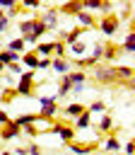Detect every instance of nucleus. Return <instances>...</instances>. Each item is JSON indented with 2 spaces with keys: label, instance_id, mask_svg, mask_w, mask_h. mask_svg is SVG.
Returning <instances> with one entry per match:
<instances>
[{
  "label": "nucleus",
  "instance_id": "f257e3e1",
  "mask_svg": "<svg viewBox=\"0 0 135 155\" xmlns=\"http://www.w3.org/2000/svg\"><path fill=\"white\" fill-rule=\"evenodd\" d=\"M92 80L99 85H118V75H116V65H94L92 68Z\"/></svg>",
  "mask_w": 135,
  "mask_h": 155
},
{
  "label": "nucleus",
  "instance_id": "f03ea898",
  "mask_svg": "<svg viewBox=\"0 0 135 155\" xmlns=\"http://www.w3.org/2000/svg\"><path fill=\"white\" fill-rule=\"evenodd\" d=\"M31 92H34V70H22L19 82L14 87V94L17 97H31Z\"/></svg>",
  "mask_w": 135,
  "mask_h": 155
},
{
  "label": "nucleus",
  "instance_id": "7ed1b4c3",
  "mask_svg": "<svg viewBox=\"0 0 135 155\" xmlns=\"http://www.w3.org/2000/svg\"><path fill=\"white\" fill-rule=\"evenodd\" d=\"M118 27H121V22H118L116 15H104V17L99 19V29H101V34H106V36H113V34L118 31Z\"/></svg>",
  "mask_w": 135,
  "mask_h": 155
},
{
  "label": "nucleus",
  "instance_id": "20e7f679",
  "mask_svg": "<svg viewBox=\"0 0 135 155\" xmlns=\"http://www.w3.org/2000/svg\"><path fill=\"white\" fill-rule=\"evenodd\" d=\"M51 131H53V133H55V136H58L63 143H72V140H75V128H72V126H65V124H55Z\"/></svg>",
  "mask_w": 135,
  "mask_h": 155
},
{
  "label": "nucleus",
  "instance_id": "39448f33",
  "mask_svg": "<svg viewBox=\"0 0 135 155\" xmlns=\"http://www.w3.org/2000/svg\"><path fill=\"white\" fill-rule=\"evenodd\" d=\"M19 133H22V128H19L14 121H10V124L0 126V138H2V140H12V138H17Z\"/></svg>",
  "mask_w": 135,
  "mask_h": 155
},
{
  "label": "nucleus",
  "instance_id": "423d86ee",
  "mask_svg": "<svg viewBox=\"0 0 135 155\" xmlns=\"http://www.w3.org/2000/svg\"><path fill=\"white\" fill-rule=\"evenodd\" d=\"M65 78H68V82L72 85V87H84V82H87V73L84 70H72V73H65Z\"/></svg>",
  "mask_w": 135,
  "mask_h": 155
},
{
  "label": "nucleus",
  "instance_id": "0eeeda50",
  "mask_svg": "<svg viewBox=\"0 0 135 155\" xmlns=\"http://www.w3.org/2000/svg\"><path fill=\"white\" fill-rule=\"evenodd\" d=\"M80 15L82 12V0H70V2H65V5H60L58 7V15Z\"/></svg>",
  "mask_w": 135,
  "mask_h": 155
},
{
  "label": "nucleus",
  "instance_id": "6e6552de",
  "mask_svg": "<svg viewBox=\"0 0 135 155\" xmlns=\"http://www.w3.org/2000/svg\"><path fill=\"white\" fill-rule=\"evenodd\" d=\"M39 19L43 22L46 29H58V10H55V7H51V10H48L43 17H39Z\"/></svg>",
  "mask_w": 135,
  "mask_h": 155
},
{
  "label": "nucleus",
  "instance_id": "1a4fd4ad",
  "mask_svg": "<svg viewBox=\"0 0 135 155\" xmlns=\"http://www.w3.org/2000/svg\"><path fill=\"white\" fill-rule=\"evenodd\" d=\"M82 34H84V29H82V27H72L70 31H65V34H63V39H60V41H63L65 46H72L75 41H80V36H82Z\"/></svg>",
  "mask_w": 135,
  "mask_h": 155
},
{
  "label": "nucleus",
  "instance_id": "9d476101",
  "mask_svg": "<svg viewBox=\"0 0 135 155\" xmlns=\"http://www.w3.org/2000/svg\"><path fill=\"white\" fill-rule=\"evenodd\" d=\"M75 19H77V27H82V29H92V27H96V19L89 15V12H80V15H75Z\"/></svg>",
  "mask_w": 135,
  "mask_h": 155
},
{
  "label": "nucleus",
  "instance_id": "9b49d317",
  "mask_svg": "<svg viewBox=\"0 0 135 155\" xmlns=\"http://www.w3.org/2000/svg\"><path fill=\"white\" fill-rule=\"evenodd\" d=\"M19 63H24L29 70H34V73H36V65H39V56H36L34 51H24V53L19 56Z\"/></svg>",
  "mask_w": 135,
  "mask_h": 155
},
{
  "label": "nucleus",
  "instance_id": "f8f14e48",
  "mask_svg": "<svg viewBox=\"0 0 135 155\" xmlns=\"http://www.w3.org/2000/svg\"><path fill=\"white\" fill-rule=\"evenodd\" d=\"M34 53L41 56V58H53V41H39Z\"/></svg>",
  "mask_w": 135,
  "mask_h": 155
},
{
  "label": "nucleus",
  "instance_id": "ddd939ff",
  "mask_svg": "<svg viewBox=\"0 0 135 155\" xmlns=\"http://www.w3.org/2000/svg\"><path fill=\"white\" fill-rule=\"evenodd\" d=\"M51 68L58 75H65V73H70V61L68 58H51Z\"/></svg>",
  "mask_w": 135,
  "mask_h": 155
},
{
  "label": "nucleus",
  "instance_id": "4468645a",
  "mask_svg": "<svg viewBox=\"0 0 135 155\" xmlns=\"http://www.w3.org/2000/svg\"><path fill=\"white\" fill-rule=\"evenodd\" d=\"M19 128H24V126H31V124H36V121H41L39 119V114H22V116H17V119H12Z\"/></svg>",
  "mask_w": 135,
  "mask_h": 155
},
{
  "label": "nucleus",
  "instance_id": "2eb2a0df",
  "mask_svg": "<svg viewBox=\"0 0 135 155\" xmlns=\"http://www.w3.org/2000/svg\"><path fill=\"white\" fill-rule=\"evenodd\" d=\"M0 63L7 68V65H12V63H19V53H12V51H7V48H2L0 51Z\"/></svg>",
  "mask_w": 135,
  "mask_h": 155
},
{
  "label": "nucleus",
  "instance_id": "dca6fc26",
  "mask_svg": "<svg viewBox=\"0 0 135 155\" xmlns=\"http://www.w3.org/2000/svg\"><path fill=\"white\" fill-rule=\"evenodd\" d=\"M116 75H118V80H121V82H125V80H133L135 70H133L130 65H116Z\"/></svg>",
  "mask_w": 135,
  "mask_h": 155
},
{
  "label": "nucleus",
  "instance_id": "f3484780",
  "mask_svg": "<svg viewBox=\"0 0 135 155\" xmlns=\"http://www.w3.org/2000/svg\"><path fill=\"white\" fill-rule=\"evenodd\" d=\"M84 111H87V107H84V104H80V102H72V104H68V107H65V114H68V116H72V119H77V116H80V114H84Z\"/></svg>",
  "mask_w": 135,
  "mask_h": 155
},
{
  "label": "nucleus",
  "instance_id": "a211bd4d",
  "mask_svg": "<svg viewBox=\"0 0 135 155\" xmlns=\"http://www.w3.org/2000/svg\"><path fill=\"white\" fill-rule=\"evenodd\" d=\"M70 90H72V85L68 82V78H65V75H60V85H58V92H55V99H60V97H65V94H70Z\"/></svg>",
  "mask_w": 135,
  "mask_h": 155
},
{
  "label": "nucleus",
  "instance_id": "6ab92c4d",
  "mask_svg": "<svg viewBox=\"0 0 135 155\" xmlns=\"http://www.w3.org/2000/svg\"><path fill=\"white\" fill-rule=\"evenodd\" d=\"M24 48H27V46H24L22 36H17V39H12V41L7 44V51H12V53H19V56L24 53Z\"/></svg>",
  "mask_w": 135,
  "mask_h": 155
},
{
  "label": "nucleus",
  "instance_id": "aec40b11",
  "mask_svg": "<svg viewBox=\"0 0 135 155\" xmlns=\"http://www.w3.org/2000/svg\"><path fill=\"white\" fill-rule=\"evenodd\" d=\"M55 111H58V104H46V107H41V111H39V119H53L55 116Z\"/></svg>",
  "mask_w": 135,
  "mask_h": 155
},
{
  "label": "nucleus",
  "instance_id": "412c9836",
  "mask_svg": "<svg viewBox=\"0 0 135 155\" xmlns=\"http://www.w3.org/2000/svg\"><path fill=\"white\" fill-rule=\"evenodd\" d=\"M104 150H106V153H118V150H121V140H118L116 136H108L106 143H104Z\"/></svg>",
  "mask_w": 135,
  "mask_h": 155
},
{
  "label": "nucleus",
  "instance_id": "4be33fe9",
  "mask_svg": "<svg viewBox=\"0 0 135 155\" xmlns=\"http://www.w3.org/2000/svg\"><path fill=\"white\" fill-rule=\"evenodd\" d=\"M84 51H87V44H84V41H75V44L70 46V53H72L75 58H82Z\"/></svg>",
  "mask_w": 135,
  "mask_h": 155
},
{
  "label": "nucleus",
  "instance_id": "5701e85b",
  "mask_svg": "<svg viewBox=\"0 0 135 155\" xmlns=\"http://www.w3.org/2000/svg\"><path fill=\"white\" fill-rule=\"evenodd\" d=\"M75 124H77V128H89V126H92V114H87V111L80 114V116L75 119Z\"/></svg>",
  "mask_w": 135,
  "mask_h": 155
},
{
  "label": "nucleus",
  "instance_id": "b1692460",
  "mask_svg": "<svg viewBox=\"0 0 135 155\" xmlns=\"http://www.w3.org/2000/svg\"><path fill=\"white\" fill-rule=\"evenodd\" d=\"M17 27H19V34L27 36V34H31V29H34V19H22Z\"/></svg>",
  "mask_w": 135,
  "mask_h": 155
},
{
  "label": "nucleus",
  "instance_id": "393cba45",
  "mask_svg": "<svg viewBox=\"0 0 135 155\" xmlns=\"http://www.w3.org/2000/svg\"><path fill=\"white\" fill-rule=\"evenodd\" d=\"M53 58H65V44L60 39L53 41Z\"/></svg>",
  "mask_w": 135,
  "mask_h": 155
},
{
  "label": "nucleus",
  "instance_id": "a878e982",
  "mask_svg": "<svg viewBox=\"0 0 135 155\" xmlns=\"http://www.w3.org/2000/svg\"><path fill=\"white\" fill-rule=\"evenodd\" d=\"M116 53H118V46H113V44H104V61H113Z\"/></svg>",
  "mask_w": 135,
  "mask_h": 155
},
{
  "label": "nucleus",
  "instance_id": "bb28decb",
  "mask_svg": "<svg viewBox=\"0 0 135 155\" xmlns=\"http://www.w3.org/2000/svg\"><path fill=\"white\" fill-rule=\"evenodd\" d=\"M68 145H70V150H72V153H77V155H87V153H92V148H94V145H77L75 140H72V143H68Z\"/></svg>",
  "mask_w": 135,
  "mask_h": 155
},
{
  "label": "nucleus",
  "instance_id": "cd10ccee",
  "mask_svg": "<svg viewBox=\"0 0 135 155\" xmlns=\"http://www.w3.org/2000/svg\"><path fill=\"white\" fill-rule=\"evenodd\" d=\"M46 31V27H43V22L39 19V17H34V29H31V36H36V39H41V34Z\"/></svg>",
  "mask_w": 135,
  "mask_h": 155
},
{
  "label": "nucleus",
  "instance_id": "c85d7f7f",
  "mask_svg": "<svg viewBox=\"0 0 135 155\" xmlns=\"http://www.w3.org/2000/svg\"><path fill=\"white\" fill-rule=\"evenodd\" d=\"M123 51H128V53L135 51V34H133V31L125 36V41H123Z\"/></svg>",
  "mask_w": 135,
  "mask_h": 155
},
{
  "label": "nucleus",
  "instance_id": "c756f323",
  "mask_svg": "<svg viewBox=\"0 0 135 155\" xmlns=\"http://www.w3.org/2000/svg\"><path fill=\"white\" fill-rule=\"evenodd\" d=\"M111 128H113V119L108 114H104L101 121H99V131H111Z\"/></svg>",
  "mask_w": 135,
  "mask_h": 155
},
{
  "label": "nucleus",
  "instance_id": "7c9ffc66",
  "mask_svg": "<svg viewBox=\"0 0 135 155\" xmlns=\"http://www.w3.org/2000/svg\"><path fill=\"white\" fill-rule=\"evenodd\" d=\"M104 109H106V104H104L101 99H96V102H92V104H89L87 114H99V111H104Z\"/></svg>",
  "mask_w": 135,
  "mask_h": 155
},
{
  "label": "nucleus",
  "instance_id": "2f4dec72",
  "mask_svg": "<svg viewBox=\"0 0 135 155\" xmlns=\"http://www.w3.org/2000/svg\"><path fill=\"white\" fill-rule=\"evenodd\" d=\"M36 99H39V104H41V107H46V104H58L55 94H41V97H36Z\"/></svg>",
  "mask_w": 135,
  "mask_h": 155
},
{
  "label": "nucleus",
  "instance_id": "473e14b6",
  "mask_svg": "<svg viewBox=\"0 0 135 155\" xmlns=\"http://www.w3.org/2000/svg\"><path fill=\"white\" fill-rule=\"evenodd\" d=\"M41 153H43V150H41L39 143H31V145L27 148V155H41Z\"/></svg>",
  "mask_w": 135,
  "mask_h": 155
},
{
  "label": "nucleus",
  "instance_id": "72a5a7b5",
  "mask_svg": "<svg viewBox=\"0 0 135 155\" xmlns=\"http://www.w3.org/2000/svg\"><path fill=\"white\" fill-rule=\"evenodd\" d=\"M48 68H51V58H39L36 70H48Z\"/></svg>",
  "mask_w": 135,
  "mask_h": 155
},
{
  "label": "nucleus",
  "instance_id": "f704fd0d",
  "mask_svg": "<svg viewBox=\"0 0 135 155\" xmlns=\"http://www.w3.org/2000/svg\"><path fill=\"white\" fill-rule=\"evenodd\" d=\"M39 5H41L39 0H24V2H22V7H29V10H36Z\"/></svg>",
  "mask_w": 135,
  "mask_h": 155
},
{
  "label": "nucleus",
  "instance_id": "c9c22d12",
  "mask_svg": "<svg viewBox=\"0 0 135 155\" xmlns=\"http://www.w3.org/2000/svg\"><path fill=\"white\" fill-rule=\"evenodd\" d=\"M17 12H19V5H17V2H14V5H12V7H7V15H5V17H7V19H12V17H14V15H17Z\"/></svg>",
  "mask_w": 135,
  "mask_h": 155
},
{
  "label": "nucleus",
  "instance_id": "e433bc0d",
  "mask_svg": "<svg viewBox=\"0 0 135 155\" xmlns=\"http://www.w3.org/2000/svg\"><path fill=\"white\" fill-rule=\"evenodd\" d=\"M22 133H27V136H36V133H39V128L31 124V126H24V128H22Z\"/></svg>",
  "mask_w": 135,
  "mask_h": 155
},
{
  "label": "nucleus",
  "instance_id": "4c0bfd02",
  "mask_svg": "<svg viewBox=\"0 0 135 155\" xmlns=\"http://www.w3.org/2000/svg\"><path fill=\"white\" fill-rule=\"evenodd\" d=\"M133 153H135V145H133V140H128L123 145V155H133Z\"/></svg>",
  "mask_w": 135,
  "mask_h": 155
},
{
  "label": "nucleus",
  "instance_id": "58836bf2",
  "mask_svg": "<svg viewBox=\"0 0 135 155\" xmlns=\"http://www.w3.org/2000/svg\"><path fill=\"white\" fill-rule=\"evenodd\" d=\"M7 27H10V19H7V17H5V12H2V15H0V34H2Z\"/></svg>",
  "mask_w": 135,
  "mask_h": 155
},
{
  "label": "nucleus",
  "instance_id": "ea45409f",
  "mask_svg": "<svg viewBox=\"0 0 135 155\" xmlns=\"http://www.w3.org/2000/svg\"><path fill=\"white\" fill-rule=\"evenodd\" d=\"M111 10H113V2H101V5H99V12H104V15L111 12Z\"/></svg>",
  "mask_w": 135,
  "mask_h": 155
},
{
  "label": "nucleus",
  "instance_id": "a19ab883",
  "mask_svg": "<svg viewBox=\"0 0 135 155\" xmlns=\"http://www.w3.org/2000/svg\"><path fill=\"white\" fill-rule=\"evenodd\" d=\"M7 70H10V73H17V75H22V63H12V65H7Z\"/></svg>",
  "mask_w": 135,
  "mask_h": 155
},
{
  "label": "nucleus",
  "instance_id": "79ce46f5",
  "mask_svg": "<svg viewBox=\"0 0 135 155\" xmlns=\"http://www.w3.org/2000/svg\"><path fill=\"white\" fill-rule=\"evenodd\" d=\"M10 121H12V119L7 116V111H2V109H0V126H5V124H10Z\"/></svg>",
  "mask_w": 135,
  "mask_h": 155
},
{
  "label": "nucleus",
  "instance_id": "37998d69",
  "mask_svg": "<svg viewBox=\"0 0 135 155\" xmlns=\"http://www.w3.org/2000/svg\"><path fill=\"white\" fill-rule=\"evenodd\" d=\"M12 155H27V148H17V150H14Z\"/></svg>",
  "mask_w": 135,
  "mask_h": 155
},
{
  "label": "nucleus",
  "instance_id": "c03bdc74",
  "mask_svg": "<svg viewBox=\"0 0 135 155\" xmlns=\"http://www.w3.org/2000/svg\"><path fill=\"white\" fill-rule=\"evenodd\" d=\"M2 73H5V65H2V63H0V75H2Z\"/></svg>",
  "mask_w": 135,
  "mask_h": 155
},
{
  "label": "nucleus",
  "instance_id": "a18cd8bd",
  "mask_svg": "<svg viewBox=\"0 0 135 155\" xmlns=\"http://www.w3.org/2000/svg\"><path fill=\"white\" fill-rule=\"evenodd\" d=\"M0 155H12V153H10V150H2V153H0Z\"/></svg>",
  "mask_w": 135,
  "mask_h": 155
},
{
  "label": "nucleus",
  "instance_id": "49530a36",
  "mask_svg": "<svg viewBox=\"0 0 135 155\" xmlns=\"http://www.w3.org/2000/svg\"><path fill=\"white\" fill-rule=\"evenodd\" d=\"M0 15H2V10H0Z\"/></svg>",
  "mask_w": 135,
  "mask_h": 155
},
{
  "label": "nucleus",
  "instance_id": "de8ad7c7",
  "mask_svg": "<svg viewBox=\"0 0 135 155\" xmlns=\"http://www.w3.org/2000/svg\"><path fill=\"white\" fill-rule=\"evenodd\" d=\"M116 155H118V153H116Z\"/></svg>",
  "mask_w": 135,
  "mask_h": 155
}]
</instances>
